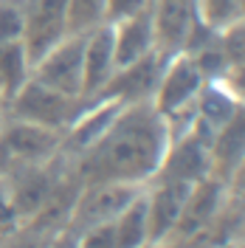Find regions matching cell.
<instances>
[{"label":"cell","instance_id":"obj_1","mask_svg":"<svg viewBox=\"0 0 245 248\" xmlns=\"http://www.w3.org/2000/svg\"><path fill=\"white\" fill-rule=\"evenodd\" d=\"M169 147V130L153 102L124 105L107 130L85 153L74 158L82 184H127L144 186L155 178Z\"/></svg>","mask_w":245,"mask_h":248},{"label":"cell","instance_id":"obj_2","mask_svg":"<svg viewBox=\"0 0 245 248\" xmlns=\"http://www.w3.org/2000/svg\"><path fill=\"white\" fill-rule=\"evenodd\" d=\"M93 99L85 96H65L40 85L37 79H29L20 91L9 99V105L3 110V116H12L20 122L43 124L48 130H60L68 133L74 124L79 122V116L91 108Z\"/></svg>","mask_w":245,"mask_h":248},{"label":"cell","instance_id":"obj_3","mask_svg":"<svg viewBox=\"0 0 245 248\" xmlns=\"http://www.w3.org/2000/svg\"><path fill=\"white\" fill-rule=\"evenodd\" d=\"M71 167H74V158L60 153L48 164L15 167V170L0 175L3 192H6V198L12 203V209L17 212L20 223H29L31 217L46 206V201L54 195V189L60 186V181L68 175Z\"/></svg>","mask_w":245,"mask_h":248},{"label":"cell","instance_id":"obj_4","mask_svg":"<svg viewBox=\"0 0 245 248\" xmlns=\"http://www.w3.org/2000/svg\"><path fill=\"white\" fill-rule=\"evenodd\" d=\"M226 201H229V186L217 181L214 175L192 184L186 192L184 209L161 248H198L217 215L223 212Z\"/></svg>","mask_w":245,"mask_h":248},{"label":"cell","instance_id":"obj_5","mask_svg":"<svg viewBox=\"0 0 245 248\" xmlns=\"http://www.w3.org/2000/svg\"><path fill=\"white\" fill-rule=\"evenodd\" d=\"M65 133L48 130L43 124L20 122L12 116H3L0 127V175L15 167L48 164L62 153Z\"/></svg>","mask_w":245,"mask_h":248},{"label":"cell","instance_id":"obj_6","mask_svg":"<svg viewBox=\"0 0 245 248\" xmlns=\"http://www.w3.org/2000/svg\"><path fill=\"white\" fill-rule=\"evenodd\" d=\"M138 186H127V184H82L77 195V203H74V212H71V220H68V229H65V240L71 243L74 237H79L88 229H96V226H105V223H113L116 215L122 212L127 203L136 198Z\"/></svg>","mask_w":245,"mask_h":248},{"label":"cell","instance_id":"obj_7","mask_svg":"<svg viewBox=\"0 0 245 248\" xmlns=\"http://www.w3.org/2000/svg\"><path fill=\"white\" fill-rule=\"evenodd\" d=\"M150 23H153L155 54L164 62L181 57L195 26L200 23L198 0H153Z\"/></svg>","mask_w":245,"mask_h":248},{"label":"cell","instance_id":"obj_8","mask_svg":"<svg viewBox=\"0 0 245 248\" xmlns=\"http://www.w3.org/2000/svg\"><path fill=\"white\" fill-rule=\"evenodd\" d=\"M82 46L85 34H68L31 65V79L65 96H82Z\"/></svg>","mask_w":245,"mask_h":248},{"label":"cell","instance_id":"obj_9","mask_svg":"<svg viewBox=\"0 0 245 248\" xmlns=\"http://www.w3.org/2000/svg\"><path fill=\"white\" fill-rule=\"evenodd\" d=\"M203 85H206V79L200 77L195 62L186 54H181V57H172V60L164 62L158 88H155L150 102L164 119H172L178 113H186V110L195 108V99H198Z\"/></svg>","mask_w":245,"mask_h":248},{"label":"cell","instance_id":"obj_10","mask_svg":"<svg viewBox=\"0 0 245 248\" xmlns=\"http://www.w3.org/2000/svg\"><path fill=\"white\" fill-rule=\"evenodd\" d=\"M23 3V46L31 65L68 37V0H20Z\"/></svg>","mask_w":245,"mask_h":248},{"label":"cell","instance_id":"obj_11","mask_svg":"<svg viewBox=\"0 0 245 248\" xmlns=\"http://www.w3.org/2000/svg\"><path fill=\"white\" fill-rule=\"evenodd\" d=\"M212 175V155H209V144L200 141L195 133H184L178 139L169 141L164 161L155 172L153 181L161 184H198L203 178ZM150 181V184H153Z\"/></svg>","mask_w":245,"mask_h":248},{"label":"cell","instance_id":"obj_12","mask_svg":"<svg viewBox=\"0 0 245 248\" xmlns=\"http://www.w3.org/2000/svg\"><path fill=\"white\" fill-rule=\"evenodd\" d=\"M116 48H113V29L107 23L85 34L82 46V96L96 99L107 88V82L116 77Z\"/></svg>","mask_w":245,"mask_h":248},{"label":"cell","instance_id":"obj_13","mask_svg":"<svg viewBox=\"0 0 245 248\" xmlns=\"http://www.w3.org/2000/svg\"><path fill=\"white\" fill-rule=\"evenodd\" d=\"M164 71V60L158 54H150L144 60L133 62L127 68H119L116 77L107 82V88L99 93L96 99H113L119 105H136V102H150L158 79Z\"/></svg>","mask_w":245,"mask_h":248},{"label":"cell","instance_id":"obj_14","mask_svg":"<svg viewBox=\"0 0 245 248\" xmlns=\"http://www.w3.org/2000/svg\"><path fill=\"white\" fill-rule=\"evenodd\" d=\"M189 184H153L144 186V201H147V229H150V246H164L175 220L184 209Z\"/></svg>","mask_w":245,"mask_h":248},{"label":"cell","instance_id":"obj_15","mask_svg":"<svg viewBox=\"0 0 245 248\" xmlns=\"http://www.w3.org/2000/svg\"><path fill=\"white\" fill-rule=\"evenodd\" d=\"M237 105L240 102L234 99V93L223 82H206L200 88L198 99H195V122L189 127V133H195L200 141H206L212 147V139L217 136V130L231 119Z\"/></svg>","mask_w":245,"mask_h":248},{"label":"cell","instance_id":"obj_16","mask_svg":"<svg viewBox=\"0 0 245 248\" xmlns=\"http://www.w3.org/2000/svg\"><path fill=\"white\" fill-rule=\"evenodd\" d=\"M209 155H212V175L217 181L229 184L234 167L245 158V105L240 102L237 110L231 113V119L212 139V147H209Z\"/></svg>","mask_w":245,"mask_h":248},{"label":"cell","instance_id":"obj_17","mask_svg":"<svg viewBox=\"0 0 245 248\" xmlns=\"http://www.w3.org/2000/svg\"><path fill=\"white\" fill-rule=\"evenodd\" d=\"M110 29H113V48H116V65L119 68H127V65H133V62L155 54L150 9L136 15V17L119 20Z\"/></svg>","mask_w":245,"mask_h":248},{"label":"cell","instance_id":"obj_18","mask_svg":"<svg viewBox=\"0 0 245 248\" xmlns=\"http://www.w3.org/2000/svg\"><path fill=\"white\" fill-rule=\"evenodd\" d=\"M113 243H116V248H147L150 246L144 189L116 215V220H113Z\"/></svg>","mask_w":245,"mask_h":248},{"label":"cell","instance_id":"obj_19","mask_svg":"<svg viewBox=\"0 0 245 248\" xmlns=\"http://www.w3.org/2000/svg\"><path fill=\"white\" fill-rule=\"evenodd\" d=\"M29 79H31V57L26 46L23 43L0 46V93H3L6 105Z\"/></svg>","mask_w":245,"mask_h":248},{"label":"cell","instance_id":"obj_20","mask_svg":"<svg viewBox=\"0 0 245 248\" xmlns=\"http://www.w3.org/2000/svg\"><path fill=\"white\" fill-rule=\"evenodd\" d=\"M107 0H68V34H91L105 26Z\"/></svg>","mask_w":245,"mask_h":248},{"label":"cell","instance_id":"obj_21","mask_svg":"<svg viewBox=\"0 0 245 248\" xmlns=\"http://www.w3.org/2000/svg\"><path fill=\"white\" fill-rule=\"evenodd\" d=\"M198 12L212 29H226L240 20V0H198Z\"/></svg>","mask_w":245,"mask_h":248},{"label":"cell","instance_id":"obj_22","mask_svg":"<svg viewBox=\"0 0 245 248\" xmlns=\"http://www.w3.org/2000/svg\"><path fill=\"white\" fill-rule=\"evenodd\" d=\"M23 3L20 0H0V46L23 43Z\"/></svg>","mask_w":245,"mask_h":248},{"label":"cell","instance_id":"obj_23","mask_svg":"<svg viewBox=\"0 0 245 248\" xmlns=\"http://www.w3.org/2000/svg\"><path fill=\"white\" fill-rule=\"evenodd\" d=\"M220 48L226 57V68L245 62V20H234L231 26L220 29Z\"/></svg>","mask_w":245,"mask_h":248},{"label":"cell","instance_id":"obj_24","mask_svg":"<svg viewBox=\"0 0 245 248\" xmlns=\"http://www.w3.org/2000/svg\"><path fill=\"white\" fill-rule=\"evenodd\" d=\"M0 248H60V237L34 232L29 226H20L17 232H12L9 237L0 240Z\"/></svg>","mask_w":245,"mask_h":248},{"label":"cell","instance_id":"obj_25","mask_svg":"<svg viewBox=\"0 0 245 248\" xmlns=\"http://www.w3.org/2000/svg\"><path fill=\"white\" fill-rule=\"evenodd\" d=\"M71 248H116V243H113V223L82 232L79 237L71 240Z\"/></svg>","mask_w":245,"mask_h":248},{"label":"cell","instance_id":"obj_26","mask_svg":"<svg viewBox=\"0 0 245 248\" xmlns=\"http://www.w3.org/2000/svg\"><path fill=\"white\" fill-rule=\"evenodd\" d=\"M153 0H107V9H105V20L107 26L119 23V20H127V17H136L141 12L150 9Z\"/></svg>","mask_w":245,"mask_h":248},{"label":"cell","instance_id":"obj_27","mask_svg":"<svg viewBox=\"0 0 245 248\" xmlns=\"http://www.w3.org/2000/svg\"><path fill=\"white\" fill-rule=\"evenodd\" d=\"M220 82L234 93V99H237V102H243V105H245V62L226 68V74H223Z\"/></svg>","mask_w":245,"mask_h":248},{"label":"cell","instance_id":"obj_28","mask_svg":"<svg viewBox=\"0 0 245 248\" xmlns=\"http://www.w3.org/2000/svg\"><path fill=\"white\" fill-rule=\"evenodd\" d=\"M20 226H23V223H20L17 212L12 209V203H9L6 192H3V184H0V240L9 237L12 232H17Z\"/></svg>","mask_w":245,"mask_h":248},{"label":"cell","instance_id":"obj_29","mask_svg":"<svg viewBox=\"0 0 245 248\" xmlns=\"http://www.w3.org/2000/svg\"><path fill=\"white\" fill-rule=\"evenodd\" d=\"M226 186H229L231 198H245V158L234 167V172H231V178Z\"/></svg>","mask_w":245,"mask_h":248},{"label":"cell","instance_id":"obj_30","mask_svg":"<svg viewBox=\"0 0 245 248\" xmlns=\"http://www.w3.org/2000/svg\"><path fill=\"white\" fill-rule=\"evenodd\" d=\"M237 201V209H240V234L237 240H245V198H234Z\"/></svg>","mask_w":245,"mask_h":248},{"label":"cell","instance_id":"obj_31","mask_svg":"<svg viewBox=\"0 0 245 248\" xmlns=\"http://www.w3.org/2000/svg\"><path fill=\"white\" fill-rule=\"evenodd\" d=\"M217 248H245V240H237V243H229V246H217Z\"/></svg>","mask_w":245,"mask_h":248},{"label":"cell","instance_id":"obj_32","mask_svg":"<svg viewBox=\"0 0 245 248\" xmlns=\"http://www.w3.org/2000/svg\"><path fill=\"white\" fill-rule=\"evenodd\" d=\"M240 20H245V0H240Z\"/></svg>","mask_w":245,"mask_h":248},{"label":"cell","instance_id":"obj_33","mask_svg":"<svg viewBox=\"0 0 245 248\" xmlns=\"http://www.w3.org/2000/svg\"><path fill=\"white\" fill-rule=\"evenodd\" d=\"M6 110V99H3V93H0V113Z\"/></svg>","mask_w":245,"mask_h":248},{"label":"cell","instance_id":"obj_34","mask_svg":"<svg viewBox=\"0 0 245 248\" xmlns=\"http://www.w3.org/2000/svg\"><path fill=\"white\" fill-rule=\"evenodd\" d=\"M0 127H3V113H0Z\"/></svg>","mask_w":245,"mask_h":248}]
</instances>
